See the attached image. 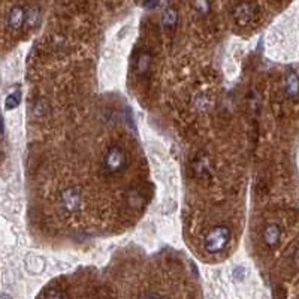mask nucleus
I'll return each instance as SVG.
<instances>
[{
    "instance_id": "nucleus-1",
    "label": "nucleus",
    "mask_w": 299,
    "mask_h": 299,
    "mask_svg": "<svg viewBox=\"0 0 299 299\" xmlns=\"http://www.w3.org/2000/svg\"><path fill=\"white\" fill-rule=\"evenodd\" d=\"M127 166H129L127 153L119 145L111 147L105 153L103 160H102V171L108 178H116L121 174H124Z\"/></svg>"
},
{
    "instance_id": "nucleus-2",
    "label": "nucleus",
    "mask_w": 299,
    "mask_h": 299,
    "mask_svg": "<svg viewBox=\"0 0 299 299\" xmlns=\"http://www.w3.org/2000/svg\"><path fill=\"white\" fill-rule=\"evenodd\" d=\"M231 241V229L227 226H217L214 227L205 238V250L211 255H217L226 248Z\"/></svg>"
},
{
    "instance_id": "nucleus-3",
    "label": "nucleus",
    "mask_w": 299,
    "mask_h": 299,
    "mask_svg": "<svg viewBox=\"0 0 299 299\" xmlns=\"http://www.w3.org/2000/svg\"><path fill=\"white\" fill-rule=\"evenodd\" d=\"M60 203L61 208L69 213V214H77L82 206V195L78 189L75 187H69L66 190L61 192L60 195Z\"/></svg>"
},
{
    "instance_id": "nucleus-4",
    "label": "nucleus",
    "mask_w": 299,
    "mask_h": 299,
    "mask_svg": "<svg viewBox=\"0 0 299 299\" xmlns=\"http://www.w3.org/2000/svg\"><path fill=\"white\" fill-rule=\"evenodd\" d=\"M22 24H26V11L21 6H15L9 11L8 18H6V26L9 30L17 32L22 27Z\"/></svg>"
},
{
    "instance_id": "nucleus-5",
    "label": "nucleus",
    "mask_w": 299,
    "mask_h": 299,
    "mask_svg": "<svg viewBox=\"0 0 299 299\" xmlns=\"http://www.w3.org/2000/svg\"><path fill=\"white\" fill-rule=\"evenodd\" d=\"M280 239H281V229H280L279 224L271 223V224H268V226L263 229V242H265L269 248L277 247L280 244Z\"/></svg>"
},
{
    "instance_id": "nucleus-6",
    "label": "nucleus",
    "mask_w": 299,
    "mask_h": 299,
    "mask_svg": "<svg viewBox=\"0 0 299 299\" xmlns=\"http://www.w3.org/2000/svg\"><path fill=\"white\" fill-rule=\"evenodd\" d=\"M286 93L290 100L299 99V77L295 71H287L286 75Z\"/></svg>"
},
{
    "instance_id": "nucleus-7",
    "label": "nucleus",
    "mask_w": 299,
    "mask_h": 299,
    "mask_svg": "<svg viewBox=\"0 0 299 299\" xmlns=\"http://www.w3.org/2000/svg\"><path fill=\"white\" fill-rule=\"evenodd\" d=\"M253 15H255V9L250 3H242L235 9V20L242 26L248 24L253 18Z\"/></svg>"
},
{
    "instance_id": "nucleus-8",
    "label": "nucleus",
    "mask_w": 299,
    "mask_h": 299,
    "mask_svg": "<svg viewBox=\"0 0 299 299\" xmlns=\"http://www.w3.org/2000/svg\"><path fill=\"white\" fill-rule=\"evenodd\" d=\"M178 24V12L174 8H168L162 14V26L165 30H174Z\"/></svg>"
},
{
    "instance_id": "nucleus-9",
    "label": "nucleus",
    "mask_w": 299,
    "mask_h": 299,
    "mask_svg": "<svg viewBox=\"0 0 299 299\" xmlns=\"http://www.w3.org/2000/svg\"><path fill=\"white\" fill-rule=\"evenodd\" d=\"M151 61H153V59H151L150 53H147V51L141 53L140 57L136 60V74L140 77H145L148 74V71L151 67Z\"/></svg>"
},
{
    "instance_id": "nucleus-10",
    "label": "nucleus",
    "mask_w": 299,
    "mask_h": 299,
    "mask_svg": "<svg viewBox=\"0 0 299 299\" xmlns=\"http://www.w3.org/2000/svg\"><path fill=\"white\" fill-rule=\"evenodd\" d=\"M39 18L40 12L36 6H33V8H30L29 11H26V26H27L29 29L36 27V24L39 22Z\"/></svg>"
},
{
    "instance_id": "nucleus-11",
    "label": "nucleus",
    "mask_w": 299,
    "mask_h": 299,
    "mask_svg": "<svg viewBox=\"0 0 299 299\" xmlns=\"http://www.w3.org/2000/svg\"><path fill=\"white\" fill-rule=\"evenodd\" d=\"M193 5L200 15H208L211 12V2L210 0H193Z\"/></svg>"
},
{
    "instance_id": "nucleus-12",
    "label": "nucleus",
    "mask_w": 299,
    "mask_h": 299,
    "mask_svg": "<svg viewBox=\"0 0 299 299\" xmlns=\"http://www.w3.org/2000/svg\"><path fill=\"white\" fill-rule=\"evenodd\" d=\"M20 102H21L20 91H12V93H9L8 98H6V105H5V108H6V109H14V108H17V106L20 105Z\"/></svg>"
},
{
    "instance_id": "nucleus-13",
    "label": "nucleus",
    "mask_w": 299,
    "mask_h": 299,
    "mask_svg": "<svg viewBox=\"0 0 299 299\" xmlns=\"http://www.w3.org/2000/svg\"><path fill=\"white\" fill-rule=\"evenodd\" d=\"M127 199H129V205H130L132 208H140L141 205H142V196H141V193L138 190L130 192Z\"/></svg>"
},
{
    "instance_id": "nucleus-14",
    "label": "nucleus",
    "mask_w": 299,
    "mask_h": 299,
    "mask_svg": "<svg viewBox=\"0 0 299 299\" xmlns=\"http://www.w3.org/2000/svg\"><path fill=\"white\" fill-rule=\"evenodd\" d=\"M244 277H245V269L242 266H237L234 269V279L237 280V281H242Z\"/></svg>"
},
{
    "instance_id": "nucleus-15",
    "label": "nucleus",
    "mask_w": 299,
    "mask_h": 299,
    "mask_svg": "<svg viewBox=\"0 0 299 299\" xmlns=\"http://www.w3.org/2000/svg\"><path fill=\"white\" fill-rule=\"evenodd\" d=\"M159 2L160 0H144L142 6H144L145 9H154V8L159 6Z\"/></svg>"
},
{
    "instance_id": "nucleus-16",
    "label": "nucleus",
    "mask_w": 299,
    "mask_h": 299,
    "mask_svg": "<svg viewBox=\"0 0 299 299\" xmlns=\"http://www.w3.org/2000/svg\"><path fill=\"white\" fill-rule=\"evenodd\" d=\"M45 299H63V293H61L60 290L53 289V290H50V292L47 293V298Z\"/></svg>"
},
{
    "instance_id": "nucleus-17",
    "label": "nucleus",
    "mask_w": 299,
    "mask_h": 299,
    "mask_svg": "<svg viewBox=\"0 0 299 299\" xmlns=\"http://www.w3.org/2000/svg\"><path fill=\"white\" fill-rule=\"evenodd\" d=\"M142 299H163L160 295L157 293H148V295H145Z\"/></svg>"
},
{
    "instance_id": "nucleus-18",
    "label": "nucleus",
    "mask_w": 299,
    "mask_h": 299,
    "mask_svg": "<svg viewBox=\"0 0 299 299\" xmlns=\"http://www.w3.org/2000/svg\"><path fill=\"white\" fill-rule=\"evenodd\" d=\"M293 260H295V263L299 266V248L295 251V256H293Z\"/></svg>"
},
{
    "instance_id": "nucleus-19",
    "label": "nucleus",
    "mask_w": 299,
    "mask_h": 299,
    "mask_svg": "<svg viewBox=\"0 0 299 299\" xmlns=\"http://www.w3.org/2000/svg\"><path fill=\"white\" fill-rule=\"evenodd\" d=\"M0 299H12L8 293H2V296H0Z\"/></svg>"
}]
</instances>
